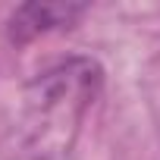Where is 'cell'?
<instances>
[{
	"label": "cell",
	"mask_w": 160,
	"mask_h": 160,
	"mask_svg": "<svg viewBox=\"0 0 160 160\" xmlns=\"http://www.w3.org/2000/svg\"><path fill=\"white\" fill-rule=\"evenodd\" d=\"M82 13L85 7H78V3H25L10 16V41L25 44L53 28L72 25Z\"/></svg>",
	"instance_id": "cell-1"
}]
</instances>
